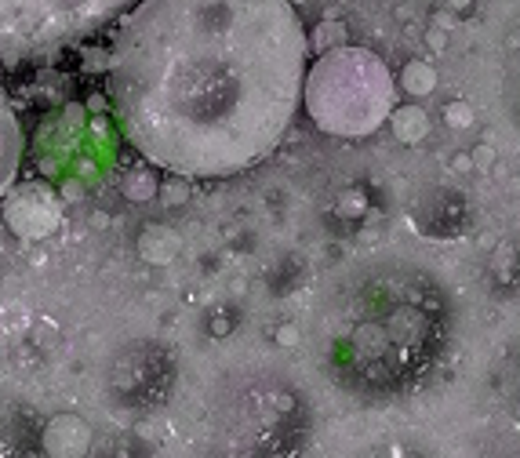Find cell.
Here are the masks:
<instances>
[{"mask_svg": "<svg viewBox=\"0 0 520 458\" xmlns=\"http://www.w3.org/2000/svg\"><path fill=\"white\" fill-rule=\"evenodd\" d=\"M171 386V364H150V353H128L110 371V397L113 404L128 411H146L157 400H164Z\"/></svg>", "mask_w": 520, "mask_h": 458, "instance_id": "obj_9", "label": "cell"}, {"mask_svg": "<svg viewBox=\"0 0 520 458\" xmlns=\"http://www.w3.org/2000/svg\"><path fill=\"white\" fill-rule=\"evenodd\" d=\"M444 44H448L444 30H440V26H433V30L426 33V48H430V51H444Z\"/></svg>", "mask_w": 520, "mask_h": 458, "instance_id": "obj_23", "label": "cell"}, {"mask_svg": "<svg viewBox=\"0 0 520 458\" xmlns=\"http://www.w3.org/2000/svg\"><path fill=\"white\" fill-rule=\"evenodd\" d=\"M448 4H451V8H455V11H462V8H470L473 0H448Z\"/></svg>", "mask_w": 520, "mask_h": 458, "instance_id": "obj_26", "label": "cell"}, {"mask_svg": "<svg viewBox=\"0 0 520 458\" xmlns=\"http://www.w3.org/2000/svg\"><path fill=\"white\" fill-rule=\"evenodd\" d=\"M473 120H477V113H473V102L455 99V102H448V106H444V124H448V128L466 131V128H473Z\"/></svg>", "mask_w": 520, "mask_h": 458, "instance_id": "obj_18", "label": "cell"}, {"mask_svg": "<svg viewBox=\"0 0 520 458\" xmlns=\"http://www.w3.org/2000/svg\"><path fill=\"white\" fill-rule=\"evenodd\" d=\"M364 204H368V200H364V193L360 190H350V193H342L339 197V204H335V208L342 211V215H360V211H364Z\"/></svg>", "mask_w": 520, "mask_h": 458, "instance_id": "obj_20", "label": "cell"}, {"mask_svg": "<svg viewBox=\"0 0 520 458\" xmlns=\"http://www.w3.org/2000/svg\"><path fill=\"white\" fill-rule=\"evenodd\" d=\"M393 73L368 48H328L302 77V106L335 139H368L393 113Z\"/></svg>", "mask_w": 520, "mask_h": 458, "instance_id": "obj_4", "label": "cell"}, {"mask_svg": "<svg viewBox=\"0 0 520 458\" xmlns=\"http://www.w3.org/2000/svg\"><path fill=\"white\" fill-rule=\"evenodd\" d=\"M0 215L15 237L37 244L62 226V197L48 182H19L0 197Z\"/></svg>", "mask_w": 520, "mask_h": 458, "instance_id": "obj_8", "label": "cell"}, {"mask_svg": "<svg viewBox=\"0 0 520 458\" xmlns=\"http://www.w3.org/2000/svg\"><path fill=\"white\" fill-rule=\"evenodd\" d=\"M91 444H95V429L88 426V419H80L73 411L51 415L40 426V451H44V458H88Z\"/></svg>", "mask_w": 520, "mask_h": 458, "instance_id": "obj_11", "label": "cell"}, {"mask_svg": "<svg viewBox=\"0 0 520 458\" xmlns=\"http://www.w3.org/2000/svg\"><path fill=\"white\" fill-rule=\"evenodd\" d=\"M135 248L150 266H171L182 255V233L175 226H164V222H150L135 237Z\"/></svg>", "mask_w": 520, "mask_h": 458, "instance_id": "obj_13", "label": "cell"}, {"mask_svg": "<svg viewBox=\"0 0 520 458\" xmlns=\"http://www.w3.org/2000/svg\"><path fill=\"white\" fill-rule=\"evenodd\" d=\"M400 88L408 91L411 99H426L437 88V70L426 59H411L404 66V73H400Z\"/></svg>", "mask_w": 520, "mask_h": 458, "instance_id": "obj_16", "label": "cell"}, {"mask_svg": "<svg viewBox=\"0 0 520 458\" xmlns=\"http://www.w3.org/2000/svg\"><path fill=\"white\" fill-rule=\"evenodd\" d=\"M473 168H491V160H495V150L491 146H477V150L470 153Z\"/></svg>", "mask_w": 520, "mask_h": 458, "instance_id": "obj_22", "label": "cell"}, {"mask_svg": "<svg viewBox=\"0 0 520 458\" xmlns=\"http://www.w3.org/2000/svg\"><path fill=\"white\" fill-rule=\"evenodd\" d=\"M448 284L404 255L342 266L313 309V349L331 386L357 404H400L430 386L455 346Z\"/></svg>", "mask_w": 520, "mask_h": 458, "instance_id": "obj_2", "label": "cell"}, {"mask_svg": "<svg viewBox=\"0 0 520 458\" xmlns=\"http://www.w3.org/2000/svg\"><path fill=\"white\" fill-rule=\"evenodd\" d=\"M451 164H455V171H459V175H470V171H473V160H470V153H459V157L451 160Z\"/></svg>", "mask_w": 520, "mask_h": 458, "instance_id": "obj_24", "label": "cell"}, {"mask_svg": "<svg viewBox=\"0 0 520 458\" xmlns=\"http://www.w3.org/2000/svg\"><path fill=\"white\" fill-rule=\"evenodd\" d=\"M342 37V26H324V30H320V44H328V40H339Z\"/></svg>", "mask_w": 520, "mask_h": 458, "instance_id": "obj_25", "label": "cell"}, {"mask_svg": "<svg viewBox=\"0 0 520 458\" xmlns=\"http://www.w3.org/2000/svg\"><path fill=\"white\" fill-rule=\"evenodd\" d=\"M310 437V397L277 364H248L219 375L197 422L200 458H302Z\"/></svg>", "mask_w": 520, "mask_h": 458, "instance_id": "obj_3", "label": "cell"}, {"mask_svg": "<svg viewBox=\"0 0 520 458\" xmlns=\"http://www.w3.org/2000/svg\"><path fill=\"white\" fill-rule=\"evenodd\" d=\"M131 4L135 0H0V62L66 48Z\"/></svg>", "mask_w": 520, "mask_h": 458, "instance_id": "obj_6", "label": "cell"}, {"mask_svg": "<svg viewBox=\"0 0 520 458\" xmlns=\"http://www.w3.org/2000/svg\"><path fill=\"white\" fill-rule=\"evenodd\" d=\"M350 458H430V455L404 437H379V440H368V444L353 451Z\"/></svg>", "mask_w": 520, "mask_h": 458, "instance_id": "obj_15", "label": "cell"}, {"mask_svg": "<svg viewBox=\"0 0 520 458\" xmlns=\"http://www.w3.org/2000/svg\"><path fill=\"white\" fill-rule=\"evenodd\" d=\"M160 190V179L157 171L150 168V164H142V168H131L128 175H124V197L135 200V204H142V200H153Z\"/></svg>", "mask_w": 520, "mask_h": 458, "instance_id": "obj_17", "label": "cell"}, {"mask_svg": "<svg viewBox=\"0 0 520 458\" xmlns=\"http://www.w3.org/2000/svg\"><path fill=\"white\" fill-rule=\"evenodd\" d=\"M390 124H393V135H397L400 142H408V146H419L422 139H430V117H426V110H419L415 102H411V106H393Z\"/></svg>", "mask_w": 520, "mask_h": 458, "instance_id": "obj_14", "label": "cell"}, {"mask_svg": "<svg viewBox=\"0 0 520 458\" xmlns=\"http://www.w3.org/2000/svg\"><path fill=\"white\" fill-rule=\"evenodd\" d=\"M273 339H277L280 346H299V324H280Z\"/></svg>", "mask_w": 520, "mask_h": 458, "instance_id": "obj_21", "label": "cell"}, {"mask_svg": "<svg viewBox=\"0 0 520 458\" xmlns=\"http://www.w3.org/2000/svg\"><path fill=\"white\" fill-rule=\"evenodd\" d=\"M480 88L520 139V0H502L480 33Z\"/></svg>", "mask_w": 520, "mask_h": 458, "instance_id": "obj_7", "label": "cell"}, {"mask_svg": "<svg viewBox=\"0 0 520 458\" xmlns=\"http://www.w3.org/2000/svg\"><path fill=\"white\" fill-rule=\"evenodd\" d=\"M160 197H164V204L168 208H175V204H186V197H190V190H186V182L179 186V175L175 179H168V182H160Z\"/></svg>", "mask_w": 520, "mask_h": 458, "instance_id": "obj_19", "label": "cell"}, {"mask_svg": "<svg viewBox=\"0 0 520 458\" xmlns=\"http://www.w3.org/2000/svg\"><path fill=\"white\" fill-rule=\"evenodd\" d=\"M288 4H291V8H295V4H310V0H288Z\"/></svg>", "mask_w": 520, "mask_h": 458, "instance_id": "obj_27", "label": "cell"}, {"mask_svg": "<svg viewBox=\"0 0 520 458\" xmlns=\"http://www.w3.org/2000/svg\"><path fill=\"white\" fill-rule=\"evenodd\" d=\"M462 433L473 458H520V331L499 339L473 379Z\"/></svg>", "mask_w": 520, "mask_h": 458, "instance_id": "obj_5", "label": "cell"}, {"mask_svg": "<svg viewBox=\"0 0 520 458\" xmlns=\"http://www.w3.org/2000/svg\"><path fill=\"white\" fill-rule=\"evenodd\" d=\"M306 33L288 0H139L110 55L124 139L179 179L255 168L291 128Z\"/></svg>", "mask_w": 520, "mask_h": 458, "instance_id": "obj_1", "label": "cell"}, {"mask_svg": "<svg viewBox=\"0 0 520 458\" xmlns=\"http://www.w3.org/2000/svg\"><path fill=\"white\" fill-rule=\"evenodd\" d=\"M22 164V128L19 117L11 110V99L0 84V197L11 190V182L19 175Z\"/></svg>", "mask_w": 520, "mask_h": 458, "instance_id": "obj_12", "label": "cell"}, {"mask_svg": "<svg viewBox=\"0 0 520 458\" xmlns=\"http://www.w3.org/2000/svg\"><path fill=\"white\" fill-rule=\"evenodd\" d=\"M40 426L44 422L22 400L0 397V458H44Z\"/></svg>", "mask_w": 520, "mask_h": 458, "instance_id": "obj_10", "label": "cell"}]
</instances>
